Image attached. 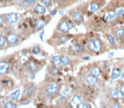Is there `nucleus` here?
<instances>
[{"instance_id": "nucleus-1", "label": "nucleus", "mask_w": 124, "mask_h": 108, "mask_svg": "<svg viewBox=\"0 0 124 108\" xmlns=\"http://www.w3.org/2000/svg\"><path fill=\"white\" fill-rule=\"evenodd\" d=\"M74 28V24L71 21L69 20H64L62 21L58 25V29L63 33H68L71 29Z\"/></svg>"}, {"instance_id": "nucleus-2", "label": "nucleus", "mask_w": 124, "mask_h": 108, "mask_svg": "<svg viewBox=\"0 0 124 108\" xmlns=\"http://www.w3.org/2000/svg\"><path fill=\"white\" fill-rule=\"evenodd\" d=\"M5 18L6 20L9 23H10V24H15V23H16L18 21V16H17V14L15 13H9V14H6Z\"/></svg>"}, {"instance_id": "nucleus-3", "label": "nucleus", "mask_w": 124, "mask_h": 108, "mask_svg": "<svg viewBox=\"0 0 124 108\" xmlns=\"http://www.w3.org/2000/svg\"><path fill=\"white\" fill-rule=\"evenodd\" d=\"M72 18L77 24H80V23L83 21V16H82L81 13H79V12L78 11L74 12V13H72Z\"/></svg>"}, {"instance_id": "nucleus-4", "label": "nucleus", "mask_w": 124, "mask_h": 108, "mask_svg": "<svg viewBox=\"0 0 124 108\" xmlns=\"http://www.w3.org/2000/svg\"><path fill=\"white\" fill-rule=\"evenodd\" d=\"M82 104V98L79 95H75L72 98L71 100V105L74 106H77L79 107V106Z\"/></svg>"}, {"instance_id": "nucleus-5", "label": "nucleus", "mask_w": 124, "mask_h": 108, "mask_svg": "<svg viewBox=\"0 0 124 108\" xmlns=\"http://www.w3.org/2000/svg\"><path fill=\"white\" fill-rule=\"evenodd\" d=\"M19 40V38L15 34H10L7 36V41L9 44H14Z\"/></svg>"}, {"instance_id": "nucleus-6", "label": "nucleus", "mask_w": 124, "mask_h": 108, "mask_svg": "<svg viewBox=\"0 0 124 108\" xmlns=\"http://www.w3.org/2000/svg\"><path fill=\"white\" fill-rule=\"evenodd\" d=\"M86 82H87L88 85H89V86H95V85L97 84L96 77L94 76V75H92L90 74V75H88V76L86 77Z\"/></svg>"}, {"instance_id": "nucleus-7", "label": "nucleus", "mask_w": 124, "mask_h": 108, "mask_svg": "<svg viewBox=\"0 0 124 108\" xmlns=\"http://www.w3.org/2000/svg\"><path fill=\"white\" fill-rule=\"evenodd\" d=\"M46 22L41 18H39V19H37L35 21V29L36 30H40V29H43V28L46 26Z\"/></svg>"}, {"instance_id": "nucleus-8", "label": "nucleus", "mask_w": 124, "mask_h": 108, "mask_svg": "<svg viewBox=\"0 0 124 108\" xmlns=\"http://www.w3.org/2000/svg\"><path fill=\"white\" fill-rule=\"evenodd\" d=\"M101 48H102V44L100 39H94V51L98 53V52L100 51Z\"/></svg>"}, {"instance_id": "nucleus-9", "label": "nucleus", "mask_w": 124, "mask_h": 108, "mask_svg": "<svg viewBox=\"0 0 124 108\" xmlns=\"http://www.w3.org/2000/svg\"><path fill=\"white\" fill-rule=\"evenodd\" d=\"M58 86L57 83H50V84L48 85V86H47V91L49 92V93H55L57 91H58Z\"/></svg>"}, {"instance_id": "nucleus-10", "label": "nucleus", "mask_w": 124, "mask_h": 108, "mask_svg": "<svg viewBox=\"0 0 124 108\" xmlns=\"http://www.w3.org/2000/svg\"><path fill=\"white\" fill-rule=\"evenodd\" d=\"M8 70H9V64L4 61L0 62V75L5 74L8 71Z\"/></svg>"}, {"instance_id": "nucleus-11", "label": "nucleus", "mask_w": 124, "mask_h": 108, "mask_svg": "<svg viewBox=\"0 0 124 108\" xmlns=\"http://www.w3.org/2000/svg\"><path fill=\"white\" fill-rule=\"evenodd\" d=\"M36 68H37V65L34 61H29V62L26 64V69L30 72H34L36 70Z\"/></svg>"}, {"instance_id": "nucleus-12", "label": "nucleus", "mask_w": 124, "mask_h": 108, "mask_svg": "<svg viewBox=\"0 0 124 108\" xmlns=\"http://www.w3.org/2000/svg\"><path fill=\"white\" fill-rule=\"evenodd\" d=\"M116 17H117V13L115 11H109L108 12V15L106 17V20L108 22H114L116 20Z\"/></svg>"}, {"instance_id": "nucleus-13", "label": "nucleus", "mask_w": 124, "mask_h": 108, "mask_svg": "<svg viewBox=\"0 0 124 108\" xmlns=\"http://www.w3.org/2000/svg\"><path fill=\"white\" fill-rule=\"evenodd\" d=\"M72 50L76 53H82L84 50V47L83 44H75L72 46Z\"/></svg>"}, {"instance_id": "nucleus-14", "label": "nucleus", "mask_w": 124, "mask_h": 108, "mask_svg": "<svg viewBox=\"0 0 124 108\" xmlns=\"http://www.w3.org/2000/svg\"><path fill=\"white\" fill-rule=\"evenodd\" d=\"M90 74L92 75H94V76H95V77L100 76V68L97 67V66H94V67H92L91 68V70H90Z\"/></svg>"}, {"instance_id": "nucleus-15", "label": "nucleus", "mask_w": 124, "mask_h": 108, "mask_svg": "<svg viewBox=\"0 0 124 108\" xmlns=\"http://www.w3.org/2000/svg\"><path fill=\"white\" fill-rule=\"evenodd\" d=\"M120 75H121V70L118 69V68H116V69L113 70L112 73H111V79L117 80L120 76Z\"/></svg>"}, {"instance_id": "nucleus-16", "label": "nucleus", "mask_w": 124, "mask_h": 108, "mask_svg": "<svg viewBox=\"0 0 124 108\" xmlns=\"http://www.w3.org/2000/svg\"><path fill=\"white\" fill-rule=\"evenodd\" d=\"M35 12L36 13H44L46 12V9H45L44 6L41 5V4H37L35 7Z\"/></svg>"}, {"instance_id": "nucleus-17", "label": "nucleus", "mask_w": 124, "mask_h": 108, "mask_svg": "<svg viewBox=\"0 0 124 108\" xmlns=\"http://www.w3.org/2000/svg\"><path fill=\"white\" fill-rule=\"evenodd\" d=\"M115 12H116V13H117V16H118V17L122 16V15H124V7L119 6V7L116 8Z\"/></svg>"}, {"instance_id": "nucleus-18", "label": "nucleus", "mask_w": 124, "mask_h": 108, "mask_svg": "<svg viewBox=\"0 0 124 108\" xmlns=\"http://www.w3.org/2000/svg\"><path fill=\"white\" fill-rule=\"evenodd\" d=\"M99 8H100V5H99L97 3L95 2L92 3V4H90V13H94V12H96L99 9Z\"/></svg>"}, {"instance_id": "nucleus-19", "label": "nucleus", "mask_w": 124, "mask_h": 108, "mask_svg": "<svg viewBox=\"0 0 124 108\" xmlns=\"http://www.w3.org/2000/svg\"><path fill=\"white\" fill-rule=\"evenodd\" d=\"M20 91L17 90L10 95V98H11L12 100H17L19 97H20Z\"/></svg>"}, {"instance_id": "nucleus-20", "label": "nucleus", "mask_w": 124, "mask_h": 108, "mask_svg": "<svg viewBox=\"0 0 124 108\" xmlns=\"http://www.w3.org/2000/svg\"><path fill=\"white\" fill-rule=\"evenodd\" d=\"M119 94H120V91L117 90V89H112V90H111V91H110V95H111V96L113 97V98H117L119 95Z\"/></svg>"}, {"instance_id": "nucleus-21", "label": "nucleus", "mask_w": 124, "mask_h": 108, "mask_svg": "<svg viewBox=\"0 0 124 108\" xmlns=\"http://www.w3.org/2000/svg\"><path fill=\"white\" fill-rule=\"evenodd\" d=\"M52 63H53L56 66L59 65L61 64V58H60L59 56H58V55L53 56V58H52Z\"/></svg>"}, {"instance_id": "nucleus-22", "label": "nucleus", "mask_w": 124, "mask_h": 108, "mask_svg": "<svg viewBox=\"0 0 124 108\" xmlns=\"http://www.w3.org/2000/svg\"><path fill=\"white\" fill-rule=\"evenodd\" d=\"M35 88L34 86H28L27 89H26V93H27L28 95H31L32 94L35 92Z\"/></svg>"}, {"instance_id": "nucleus-23", "label": "nucleus", "mask_w": 124, "mask_h": 108, "mask_svg": "<svg viewBox=\"0 0 124 108\" xmlns=\"http://www.w3.org/2000/svg\"><path fill=\"white\" fill-rule=\"evenodd\" d=\"M115 35H116V37H117V38H122V37H123L124 36V29H118L117 31H116Z\"/></svg>"}, {"instance_id": "nucleus-24", "label": "nucleus", "mask_w": 124, "mask_h": 108, "mask_svg": "<svg viewBox=\"0 0 124 108\" xmlns=\"http://www.w3.org/2000/svg\"><path fill=\"white\" fill-rule=\"evenodd\" d=\"M69 63V58L68 56H63L61 59V64L63 65H67Z\"/></svg>"}, {"instance_id": "nucleus-25", "label": "nucleus", "mask_w": 124, "mask_h": 108, "mask_svg": "<svg viewBox=\"0 0 124 108\" xmlns=\"http://www.w3.org/2000/svg\"><path fill=\"white\" fill-rule=\"evenodd\" d=\"M69 90H68V88H66L65 86L62 88L61 95H63V96H67V95H69Z\"/></svg>"}, {"instance_id": "nucleus-26", "label": "nucleus", "mask_w": 124, "mask_h": 108, "mask_svg": "<svg viewBox=\"0 0 124 108\" xmlns=\"http://www.w3.org/2000/svg\"><path fill=\"white\" fill-rule=\"evenodd\" d=\"M4 107L5 108H16V105L13 102H7L4 105Z\"/></svg>"}, {"instance_id": "nucleus-27", "label": "nucleus", "mask_w": 124, "mask_h": 108, "mask_svg": "<svg viewBox=\"0 0 124 108\" xmlns=\"http://www.w3.org/2000/svg\"><path fill=\"white\" fill-rule=\"evenodd\" d=\"M6 39L4 36H0V47H4L6 44Z\"/></svg>"}, {"instance_id": "nucleus-28", "label": "nucleus", "mask_w": 124, "mask_h": 108, "mask_svg": "<svg viewBox=\"0 0 124 108\" xmlns=\"http://www.w3.org/2000/svg\"><path fill=\"white\" fill-rule=\"evenodd\" d=\"M41 3L46 7H50L52 5V1L51 0H41Z\"/></svg>"}, {"instance_id": "nucleus-29", "label": "nucleus", "mask_w": 124, "mask_h": 108, "mask_svg": "<svg viewBox=\"0 0 124 108\" xmlns=\"http://www.w3.org/2000/svg\"><path fill=\"white\" fill-rule=\"evenodd\" d=\"M88 48H89V50H94V40H90L89 39L88 41Z\"/></svg>"}, {"instance_id": "nucleus-30", "label": "nucleus", "mask_w": 124, "mask_h": 108, "mask_svg": "<svg viewBox=\"0 0 124 108\" xmlns=\"http://www.w3.org/2000/svg\"><path fill=\"white\" fill-rule=\"evenodd\" d=\"M107 39L108 40H109V42L111 43L112 45H116V42H115V39H114V38H113L111 35H108L107 36Z\"/></svg>"}, {"instance_id": "nucleus-31", "label": "nucleus", "mask_w": 124, "mask_h": 108, "mask_svg": "<svg viewBox=\"0 0 124 108\" xmlns=\"http://www.w3.org/2000/svg\"><path fill=\"white\" fill-rule=\"evenodd\" d=\"M51 73L52 74H54V75H57V74L59 73V70L57 67H52L51 69Z\"/></svg>"}, {"instance_id": "nucleus-32", "label": "nucleus", "mask_w": 124, "mask_h": 108, "mask_svg": "<svg viewBox=\"0 0 124 108\" xmlns=\"http://www.w3.org/2000/svg\"><path fill=\"white\" fill-rule=\"evenodd\" d=\"M32 52L36 55V54H39L40 52H41V50H40V48L38 47V46H35V47L33 48V50H32Z\"/></svg>"}, {"instance_id": "nucleus-33", "label": "nucleus", "mask_w": 124, "mask_h": 108, "mask_svg": "<svg viewBox=\"0 0 124 108\" xmlns=\"http://www.w3.org/2000/svg\"><path fill=\"white\" fill-rule=\"evenodd\" d=\"M69 39V37H68V36H63V37H62L60 39V44H63V43H65L66 41H68V39Z\"/></svg>"}, {"instance_id": "nucleus-34", "label": "nucleus", "mask_w": 124, "mask_h": 108, "mask_svg": "<svg viewBox=\"0 0 124 108\" xmlns=\"http://www.w3.org/2000/svg\"><path fill=\"white\" fill-rule=\"evenodd\" d=\"M79 107H81V108H89V107H90V105L87 104V103H83V104L80 105V106H79Z\"/></svg>"}, {"instance_id": "nucleus-35", "label": "nucleus", "mask_w": 124, "mask_h": 108, "mask_svg": "<svg viewBox=\"0 0 124 108\" xmlns=\"http://www.w3.org/2000/svg\"><path fill=\"white\" fill-rule=\"evenodd\" d=\"M35 0H25V5H29V4H31L34 3Z\"/></svg>"}, {"instance_id": "nucleus-36", "label": "nucleus", "mask_w": 124, "mask_h": 108, "mask_svg": "<svg viewBox=\"0 0 124 108\" xmlns=\"http://www.w3.org/2000/svg\"><path fill=\"white\" fill-rule=\"evenodd\" d=\"M120 93H121V95H124V85H122V86H121V88H120Z\"/></svg>"}, {"instance_id": "nucleus-37", "label": "nucleus", "mask_w": 124, "mask_h": 108, "mask_svg": "<svg viewBox=\"0 0 124 108\" xmlns=\"http://www.w3.org/2000/svg\"><path fill=\"white\" fill-rule=\"evenodd\" d=\"M30 103V101H28V100H23V101H21V104L22 105H27V104H29Z\"/></svg>"}, {"instance_id": "nucleus-38", "label": "nucleus", "mask_w": 124, "mask_h": 108, "mask_svg": "<svg viewBox=\"0 0 124 108\" xmlns=\"http://www.w3.org/2000/svg\"><path fill=\"white\" fill-rule=\"evenodd\" d=\"M56 13H57V9H54V10H52V11L50 12V14L51 15H55Z\"/></svg>"}, {"instance_id": "nucleus-39", "label": "nucleus", "mask_w": 124, "mask_h": 108, "mask_svg": "<svg viewBox=\"0 0 124 108\" xmlns=\"http://www.w3.org/2000/svg\"><path fill=\"white\" fill-rule=\"evenodd\" d=\"M2 24H4V18L0 16V25H2Z\"/></svg>"}, {"instance_id": "nucleus-40", "label": "nucleus", "mask_w": 124, "mask_h": 108, "mask_svg": "<svg viewBox=\"0 0 124 108\" xmlns=\"http://www.w3.org/2000/svg\"><path fill=\"white\" fill-rule=\"evenodd\" d=\"M43 34H44V32H41V33L40 34V38H41V40L43 39Z\"/></svg>"}, {"instance_id": "nucleus-41", "label": "nucleus", "mask_w": 124, "mask_h": 108, "mask_svg": "<svg viewBox=\"0 0 124 108\" xmlns=\"http://www.w3.org/2000/svg\"><path fill=\"white\" fill-rule=\"evenodd\" d=\"M113 55H114V53H111V54H109V57H112V56H113Z\"/></svg>"}, {"instance_id": "nucleus-42", "label": "nucleus", "mask_w": 124, "mask_h": 108, "mask_svg": "<svg viewBox=\"0 0 124 108\" xmlns=\"http://www.w3.org/2000/svg\"><path fill=\"white\" fill-rule=\"evenodd\" d=\"M89 57H84V60H89Z\"/></svg>"}, {"instance_id": "nucleus-43", "label": "nucleus", "mask_w": 124, "mask_h": 108, "mask_svg": "<svg viewBox=\"0 0 124 108\" xmlns=\"http://www.w3.org/2000/svg\"><path fill=\"white\" fill-rule=\"evenodd\" d=\"M122 79L124 81V73H122Z\"/></svg>"}, {"instance_id": "nucleus-44", "label": "nucleus", "mask_w": 124, "mask_h": 108, "mask_svg": "<svg viewBox=\"0 0 124 108\" xmlns=\"http://www.w3.org/2000/svg\"><path fill=\"white\" fill-rule=\"evenodd\" d=\"M60 14H61V15H63V11H61V12H60Z\"/></svg>"}]
</instances>
